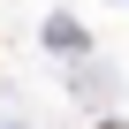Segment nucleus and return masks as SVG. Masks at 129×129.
<instances>
[{
	"instance_id": "obj_1",
	"label": "nucleus",
	"mask_w": 129,
	"mask_h": 129,
	"mask_svg": "<svg viewBox=\"0 0 129 129\" xmlns=\"http://www.w3.org/2000/svg\"><path fill=\"white\" fill-rule=\"evenodd\" d=\"M46 38H53L61 53H84V30H76V23H46Z\"/></svg>"
},
{
	"instance_id": "obj_2",
	"label": "nucleus",
	"mask_w": 129,
	"mask_h": 129,
	"mask_svg": "<svg viewBox=\"0 0 129 129\" xmlns=\"http://www.w3.org/2000/svg\"><path fill=\"white\" fill-rule=\"evenodd\" d=\"M99 129H121V121H99Z\"/></svg>"
}]
</instances>
